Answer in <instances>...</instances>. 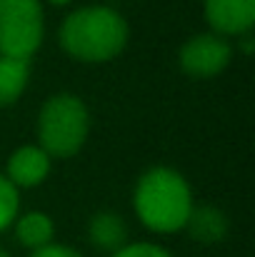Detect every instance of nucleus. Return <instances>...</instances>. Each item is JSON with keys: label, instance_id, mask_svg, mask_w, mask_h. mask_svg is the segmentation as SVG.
I'll return each instance as SVG.
<instances>
[{"label": "nucleus", "instance_id": "obj_1", "mask_svg": "<svg viewBox=\"0 0 255 257\" xmlns=\"http://www.w3.org/2000/svg\"><path fill=\"white\" fill-rule=\"evenodd\" d=\"M63 50L80 63H105L128 45L125 18L105 5H88L73 10L60 25Z\"/></svg>", "mask_w": 255, "mask_h": 257}, {"label": "nucleus", "instance_id": "obj_2", "mask_svg": "<svg viewBox=\"0 0 255 257\" xmlns=\"http://www.w3.org/2000/svg\"><path fill=\"white\" fill-rule=\"evenodd\" d=\"M193 207L195 202L190 187L180 172L170 168H153L138 180L135 212L148 230L163 235L183 230Z\"/></svg>", "mask_w": 255, "mask_h": 257}, {"label": "nucleus", "instance_id": "obj_3", "mask_svg": "<svg viewBox=\"0 0 255 257\" xmlns=\"http://www.w3.org/2000/svg\"><path fill=\"white\" fill-rule=\"evenodd\" d=\"M90 133V115L80 97L53 95L38 117V143L50 158H70L80 153Z\"/></svg>", "mask_w": 255, "mask_h": 257}, {"label": "nucleus", "instance_id": "obj_4", "mask_svg": "<svg viewBox=\"0 0 255 257\" xmlns=\"http://www.w3.org/2000/svg\"><path fill=\"white\" fill-rule=\"evenodd\" d=\"M45 35L40 0H0V55L30 60Z\"/></svg>", "mask_w": 255, "mask_h": 257}, {"label": "nucleus", "instance_id": "obj_5", "mask_svg": "<svg viewBox=\"0 0 255 257\" xmlns=\"http://www.w3.org/2000/svg\"><path fill=\"white\" fill-rule=\"evenodd\" d=\"M233 58L230 43L218 33H203L180 48V68L190 78H215L220 75Z\"/></svg>", "mask_w": 255, "mask_h": 257}, {"label": "nucleus", "instance_id": "obj_6", "mask_svg": "<svg viewBox=\"0 0 255 257\" xmlns=\"http://www.w3.org/2000/svg\"><path fill=\"white\" fill-rule=\"evenodd\" d=\"M205 18L218 35L253 33L255 0H205Z\"/></svg>", "mask_w": 255, "mask_h": 257}, {"label": "nucleus", "instance_id": "obj_7", "mask_svg": "<svg viewBox=\"0 0 255 257\" xmlns=\"http://www.w3.org/2000/svg\"><path fill=\"white\" fill-rule=\"evenodd\" d=\"M53 158L40 145H23L8 160V180L15 187H35L50 175Z\"/></svg>", "mask_w": 255, "mask_h": 257}, {"label": "nucleus", "instance_id": "obj_8", "mask_svg": "<svg viewBox=\"0 0 255 257\" xmlns=\"http://www.w3.org/2000/svg\"><path fill=\"white\" fill-rule=\"evenodd\" d=\"M185 227L200 245H215L228 235V217L213 205H198L190 210Z\"/></svg>", "mask_w": 255, "mask_h": 257}, {"label": "nucleus", "instance_id": "obj_9", "mask_svg": "<svg viewBox=\"0 0 255 257\" xmlns=\"http://www.w3.org/2000/svg\"><path fill=\"white\" fill-rule=\"evenodd\" d=\"M88 237L95 247L105 252H118L123 245H128V225L115 212H98L88 222Z\"/></svg>", "mask_w": 255, "mask_h": 257}, {"label": "nucleus", "instance_id": "obj_10", "mask_svg": "<svg viewBox=\"0 0 255 257\" xmlns=\"http://www.w3.org/2000/svg\"><path fill=\"white\" fill-rule=\"evenodd\" d=\"M30 78V63L18 58L0 55V107H8L20 100Z\"/></svg>", "mask_w": 255, "mask_h": 257}, {"label": "nucleus", "instance_id": "obj_11", "mask_svg": "<svg viewBox=\"0 0 255 257\" xmlns=\"http://www.w3.org/2000/svg\"><path fill=\"white\" fill-rule=\"evenodd\" d=\"M15 232H18L20 245L35 252V250H40V247L53 242L55 227H53V220L45 212H28V215H23L18 220Z\"/></svg>", "mask_w": 255, "mask_h": 257}, {"label": "nucleus", "instance_id": "obj_12", "mask_svg": "<svg viewBox=\"0 0 255 257\" xmlns=\"http://www.w3.org/2000/svg\"><path fill=\"white\" fill-rule=\"evenodd\" d=\"M18 210H20V195H18V187H15L5 175H0V232L15 222Z\"/></svg>", "mask_w": 255, "mask_h": 257}, {"label": "nucleus", "instance_id": "obj_13", "mask_svg": "<svg viewBox=\"0 0 255 257\" xmlns=\"http://www.w3.org/2000/svg\"><path fill=\"white\" fill-rule=\"evenodd\" d=\"M110 257H170V252L153 242H133V245H123Z\"/></svg>", "mask_w": 255, "mask_h": 257}, {"label": "nucleus", "instance_id": "obj_14", "mask_svg": "<svg viewBox=\"0 0 255 257\" xmlns=\"http://www.w3.org/2000/svg\"><path fill=\"white\" fill-rule=\"evenodd\" d=\"M33 257H83V255H80V252H75V250H73V247H68V245L50 242V245H45V247L35 250Z\"/></svg>", "mask_w": 255, "mask_h": 257}, {"label": "nucleus", "instance_id": "obj_15", "mask_svg": "<svg viewBox=\"0 0 255 257\" xmlns=\"http://www.w3.org/2000/svg\"><path fill=\"white\" fill-rule=\"evenodd\" d=\"M50 3H53V5H60V8H63V5H68L70 0H50Z\"/></svg>", "mask_w": 255, "mask_h": 257}, {"label": "nucleus", "instance_id": "obj_16", "mask_svg": "<svg viewBox=\"0 0 255 257\" xmlns=\"http://www.w3.org/2000/svg\"><path fill=\"white\" fill-rule=\"evenodd\" d=\"M0 257H10V255H8V252H5V250H0Z\"/></svg>", "mask_w": 255, "mask_h": 257}]
</instances>
